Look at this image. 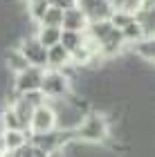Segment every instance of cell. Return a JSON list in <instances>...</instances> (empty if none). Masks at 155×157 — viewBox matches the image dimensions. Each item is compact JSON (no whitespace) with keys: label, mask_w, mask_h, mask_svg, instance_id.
Instances as JSON below:
<instances>
[{"label":"cell","mask_w":155,"mask_h":157,"mask_svg":"<svg viewBox=\"0 0 155 157\" xmlns=\"http://www.w3.org/2000/svg\"><path fill=\"white\" fill-rule=\"evenodd\" d=\"M76 7H81L83 13L88 16L90 23H97V20H110L112 16V5L110 0H76Z\"/></svg>","instance_id":"obj_6"},{"label":"cell","mask_w":155,"mask_h":157,"mask_svg":"<svg viewBox=\"0 0 155 157\" xmlns=\"http://www.w3.org/2000/svg\"><path fill=\"white\" fill-rule=\"evenodd\" d=\"M70 78L65 72L61 70H45L43 83H41V92L47 97V101H61L70 94Z\"/></svg>","instance_id":"obj_2"},{"label":"cell","mask_w":155,"mask_h":157,"mask_svg":"<svg viewBox=\"0 0 155 157\" xmlns=\"http://www.w3.org/2000/svg\"><path fill=\"white\" fill-rule=\"evenodd\" d=\"M11 108L16 110V115H18L20 121L25 124V128H29V121H32V115H34V108H32V105L27 103L23 97H18V99H16V103H14Z\"/></svg>","instance_id":"obj_17"},{"label":"cell","mask_w":155,"mask_h":157,"mask_svg":"<svg viewBox=\"0 0 155 157\" xmlns=\"http://www.w3.org/2000/svg\"><path fill=\"white\" fill-rule=\"evenodd\" d=\"M5 63H7V67L11 70L14 74H20V72H25V70H29V61L25 59V54L20 52V47H7L5 49Z\"/></svg>","instance_id":"obj_10"},{"label":"cell","mask_w":155,"mask_h":157,"mask_svg":"<svg viewBox=\"0 0 155 157\" xmlns=\"http://www.w3.org/2000/svg\"><path fill=\"white\" fill-rule=\"evenodd\" d=\"M108 117L99 115V112H88L81 119V124L74 128V141H83V144H103V141H108Z\"/></svg>","instance_id":"obj_1"},{"label":"cell","mask_w":155,"mask_h":157,"mask_svg":"<svg viewBox=\"0 0 155 157\" xmlns=\"http://www.w3.org/2000/svg\"><path fill=\"white\" fill-rule=\"evenodd\" d=\"M7 153V146H5V137H2V130H0V157Z\"/></svg>","instance_id":"obj_22"},{"label":"cell","mask_w":155,"mask_h":157,"mask_svg":"<svg viewBox=\"0 0 155 157\" xmlns=\"http://www.w3.org/2000/svg\"><path fill=\"white\" fill-rule=\"evenodd\" d=\"M88 25H90V20H88L86 13H83V9L81 7H72V9H65V13H63V27L61 29L86 34Z\"/></svg>","instance_id":"obj_7"},{"label":"cell","mask_w":155,"mask_h":157,"mask_svg":"<svg viewBox=\"0 0 155 157\" xmlns=\"http://www.w3.org/2000/svg\"><path fill=\"white\" fill-rule=\"evenodd\" d=\"M130 23H135V11L130 9H115L110 16V25L115 27V29H124V27H128Z\"/></svg>","instance_id":"obj_15"},{"label":"cell","mask_w":155,"mask_h":157,"mask_svg":"<svg viewBox=\"0 0 155 157\" xmlns=\"http://www.w3.org/2000/svg\"><path fill=\"white\" fill-rule=\"evenodd\" d=\"M63 9H56V7H50L45 13V18L41 20V27H63Z\"/></svg>","instance_id":"obj_19"},{"label":"cell","mask_w":155,"mask_h":157,"mask_svg":"<svg viewBox=\"0 0 155 157\" xmlns=\"http://www.w3.org/2000/svg\"><path fill=\"white\" fill-rule=\"evenodd\" d=\"M50 2V7H56V9H72V7H76V0H47Z\"/></svg>","instance_id":"obj_21"},{"label":"cell","mask_w":155,"mask_h":157,"mask_svg":"<svg viewBox=\"0 0 155 157\" xmlns=\"http://www.w3.org/2000/svg\"><path fill=\"white\" fill-rule=\"evenodd\" d=\"M124 45H126V40H124L122 29H112L110 36L99 45V56L101 59H115V56H119V52L124 49Z\"/></svg>","instance_id":"obj_8"},{"label":"cell","mask_w":155,"mask_h":157,"mask_svg":"<svg viewBox=\"0 0 155 157\" xmlns=\"http://www.w3.org/2000/svg\"><path fill=\"white\" fill-rule=\"evenodd\" d=\"M61 34H63V29L61 27H41L38 25V32H36V38H38V43L43 47H54V45H59L61 43Z\"/></svg>","instance_id":"obj_12"},{"label":"cell","mask_w":155,"mask_h":157,"mask_svg":"<svg viewBox=\"0 0 155 157\" xmlns=\"http://www.w3.org/2000/svg\"><path fill=\"white\" fill-rule=\"evenodd\" d=\"M112 29H115V27L110 25V20H97V23H90V25H88L86 38H90L92 43H97V45H101V43L110 36Z\"/></svg>","instance_id":"obj_11"},{"label":"cell","mask_w":155,"mask_h":157,"mask_svg":"<svg viewBox=\"0 0 155 157\" xmlns=\"http://www.w3.org/2000/svg\"><path fill=\"white\" fill-rule=\"evenodd\" d=\"M20 97H23V99H25V101L32 105L34 110H36V108H41V105H45V103H50V101H47V97H45V94H43L41 90L27 92V94H20Z\"/></svg>","instance_id":"obj_20"},{"label":"cell","mask_w":155,"mask_h":157,"mask_svg":"<svg viewBox=\"0 0 155 157\" xmlns=\"http://www.w3.org/2000/svg\"><path fill=\"white\" fill-rule=\"evenodd\" d=\"M47 9H50V2H47V0H29V2H27V13H29V18L38 25H41V20L45 18Z\"/></svg>","instance_id":"obj_16"},{"label":"cell","mask_w":155,"mask_h":157,"mask_svg":"<svg viewBox=\"0 0 155 157\" xmlns=\"http://www.w3.org/2000/svg\"><path fill=\"white\" fill-rule=\"evenodd\" d=\"M18 47H20V52L25 54V59L29 61L32 67L47 70V47L41 45L36 36H23Z\"/></svg>","instance_id":"obj_3"},{"label":"cell","mask_w":155,"mask_h":157,"mask_svg":"<svg viewBox=\"0 0 155 157\" xmlns=\"http://www.w3.org/2000/svg\"><path fill=\"white\" fill-rule=\"evenodd\" d=\"M61 45L72 54L79 47L86 45V34H81V32H65V29H63V34H61Z\"/></svg>","instance_id":"obj_13"},{"label":"cell","mask_w":155,"mask_h":157,"mask_svg":"<svg viewBox=\"0 0 155 157\" xmlns=\"http://www.w3.org/2000/svg\"><path fill=\"white\" fill-rule=\"evenodd\" d=\"M70 65H72V54L61 43L47 49V70H65Z\"/></svg>","instance_id":"obj_9"},{"label":"cell","mask_w":155,"mask_h":157,"mask_svg":"<svg viewBox=\"0 0 155 157\" xmlns=\"http://www.w3.org/2000/svg\"><path fill=\"white\" fill-rule=\"evenodd\" d=\"M29 130H32V135H43V132L56 130V110L50 103L34 110L32 121H29Z\"/></svg>","instance_id":"obj_4"},{"label":"cell","mask_w":155,"mask_h":157,"mask_svg":"<svg viewBox=\"0 0 155 157\" xmlns=\"http://www.w3.org/2000/svg\"><path fill=\"white\" fill-rule=\"evenodd\" d=\"M43 76H45V70H41V67H29V70H25V72L16 74V78H14V90H16L18 94H27V92L41 90Z\"/></svg>","instance_id":"obj_5"},{"label":"cell","mask_w":155,"mask_h":157,"mask_svg":"<svg viewBox=\"0 0 155 157\" xmlns=\"http://www.w3.org/2000/svg\"><path fill=\"white\" fill-rule=\"evenodd\" d=\"M0 124H2V130H27L14 108H5L0 112Z\"/></svg>","instance_id":"obj_14"},{"label":"cell","mask_w":155,"mask_h":157,"mask_svg":"<svg viewBox=\"0 0 155 157\" xmlns=\"http://www.w3.org/2000/svg\"><path fill=\"white\" fill-rule=\"evenodd\" d=\"M122 34H124V40H126V43H133V45L146 38V36H144L142 25H139L137 20H135V23H130L128 27H124V29H122Z\"/></svg>","instance_id":"obj_18"}]
</instances>
